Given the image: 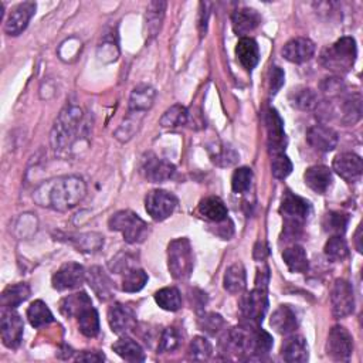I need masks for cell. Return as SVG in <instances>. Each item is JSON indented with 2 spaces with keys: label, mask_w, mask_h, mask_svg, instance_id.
Returning a JSON list of instances; mask_svg holds the SVG:
<instances>
[{
  "label": "cell",
  "mask_w": 363,
  "mask_h": 363,
  "mask_svg": "<svg viewBox=\"0 0 363 363\" xmlns=\"http://www.w3.org/2000/svg\"><path fill=\"white\" fill-rule=\"evenodd\" d=\"M87 185L78 176H60L42 183L33 193L35 202L56 211H68L82 202Z\"/></svg>",
  "instance_id": "1"
},
{
  "label": "cell",
  "mask_w": 363,
  "mask_h": 363,
  "mask_svg": "<svg viewBox=\"0 0 363 363\" xmlns=\"http://www.w3.org/2000/svg\"><path fill=\"white\" fill-rule=\"evenodd\" d=\"M85 137V121L81 108L75 105L66 106L59 115L53 133L51 144L56 152L67 154Z\"/></svg>",
  "instance_id": "2"
},
{
  "label": "cell",
  "mask_w": 363,
  "mask_h": 363,
  "mask_svg": "<svg viewBox=\"0 0 363 363\" xmlns=\"http://www.w3.org/2000/svg\"><path fill=\"white\" fill-rule=\"evenodd\" d=\"M356 42L353 37H342L321 53V64L336 74L349 73L356 60Z\"/></svg>",
  "instance_id": "3"
},
{
  "label": "cell",
  "mask_w": 363,
  "mask_h": 363,
  "mask_svg": "<svg viewBox=\"0 0 363 363\" xmlns=\"http://www.w3.org/2000/svg\"><path fill=\"white\" fill-rule=\"evenodd\" d=\"M108 226L113 231L123 234L124 240L130 245H140L149 235V226L133 210H119L111 216Z\"/></svg>",
  "instance_id": "4"
},
{
  "label": "cell",
  "mask_w": 363,
  "mask_h": 363,
  "mask_svg": "<svg viewBox=\"0 0 363 363\" xmlns=\"http://www.w3.org/2000/svg\"><path fill=\"white\" fill-rule=\"evenodd\" d=\"M195 259L190 241L186 237L172 240L168 246V269L175 280H187L193 273Z\"/></svg>",
  "instance_id": "5"
},
{
  "label": "cell",
  "mask_w": 363,
  "mask_h": 363,
  "mask_svg": "<svg viewBox=\"0 0 363 363\" xmlns=\"http://www.w3.org/2000/svg\"><path fill=\"white\" fill-rule=\"evenodd\" d=\"M280 213L283 214L287 234L297 235L311 213V204L301 196L287 190L281 200Z\"/></svg>",
  "instance_id": "6"
},
{
  "label": "cell",
  "mask_w": 363,
  "mask_h": 363,
  "mask_svg": "<svg viewBox=\"0 0 363 363\" xmlns=\"http://www.w3.org/2000/svg\"><path fill=\"white\" fill-rule=\"evenodd\" d=\"M269 309V297L264 288H254L240 300V312L245 324L260 325Z\"/></svg>",
  "instance_id": "7"
},
{
  "label": "cell",
  "mask_w": 363,
  "mask_h": 363,
  "mask_svg": "<svg viewBox=\"0 0 363 363\" xmlns=\"http://www.w3.org/2000/svg\"><path fill=\"white\" fill-rule=\"evenodd\" d=\"M178 204V197L162 189L151 190L145 197V209L155 221H164L171 217Z\"/></svg>",
  "instance_id": "8"
},
{
  "label": "cell",
  "mask_w": 363,
  "mask_h": 363,
  "mask_svg": "<svg viewBox=\"0 0 363 363\" xmlns=\"http://www.w3.org/2000/svg\"><path fill=\"white\" fill-rule=\"evenodd\" d=\"M140 171L148 182L164 183V182L172 179V176L176 172V168L169 161L162 159L152 152H148V154H145V156L141 161Z\"/></svg>",
  "instance_id": "9"
},
{
  "label": "cell",
  "mask_w": 363,
  "mask_h": 363,
  "mask_svg": "<svg viewBox=\"0 0 363 363\" xmlns=\"http://www.w3.org/2000/svg\"><path fill=\"white\" fill-rule=\"evenodd\" d=\"M332 315L336 319L350 315L355 309V297L350 283L346 280H336L331 290Z\"/></svg>",
  "instance_id": "10"
},
{
  "label": "cell",
  "mask_w": 363,
  "mask_h": 363,
  "mask_svg": "<svg viewBox=\"0 0 363 363\" xmlns=\"http://www.w3.org/2000/svg\"><path fill=\"white\" fill-rule=\"evenodd\" d=\"M353 352V338L346 328L336 325L328 333L326 353L333 360H347Z\"/></svg>",
  "instance_id": "11"
},
{
  "label": "cell",
  "mask_w": 363,
  "mask_h": 363,
  "mask_svg": "<svg viewBox=\"0 0 363 363\" xmlns=\"http://www.w3.org/2000/svg\"><path fill=\"white\" fill-rule=\"evenodd\" d=\"M25 324L22 316L13 309H5L0 321V333L2 342L9 349H18L23 340Z\"/></svg>",
  "instance_id": "12"
},
{
  "label": "cell",
  "mask_w": 363,
  "mask_h": 363,
  "mask_svg": "<svg viewBox=\"0 0 363 363\" xmlns=\"http://www.w3.org/2000/svg\"><path fill=\"white\" fill-rule=\"evenodd\" d=\"M108 324L116 335H128L137 328V314L131 307L116 302L108 309Z\"/></svg>",
  "instance_id": "13"
},
{
  "label": "cell",
  "mask_w": 363,
  "mask_h": 363,
  "mask_svg": "<svg viewBox=\"0 0 363 363\" xmlns=\"http://www.w3.org/2000/svg\"><path fill=\"white\" fill-rule=\"evenodd\" d=\"M87 278V273L82 266L78 263L70 262L63 264L57 273L53 276L51 284L53 288L57 291H67V290H74L82 285V283Z\"/></svg>",
  "instance_id": "14"
},
{
  "label": "cell",
  "mask_w": 363,
  "mask_h": 363,
  "mask_svg": "<svg viewBox=\"0 0 363 363\" xmlns=\"http://www.w3.org/2000/svg\"><path fill=\"white\" fill-rule=\"evenodd\" d=\"M267 125V142L269 149L273 155L283 154L287 147V137L284 131V121L281 119L277 109L270 108L266 116Z\"/></svg>",
  "instance_id": "15"
},
{
  "label": "cell",
  "mask_w": 363,
  "mask_h": 363,
  "mask_svg": "<svg viewBox=\"0 0 363 363\" xmlns=\"http://www.w3.org/2000/svg\"><path fill=\"white\" fill-rule=\"evenodd\" d=\"M333 171L346 182L355 183L360 180L363 173V162L362 158L352 152H343L335 156L333 159Z\"/></svg>",
  "instance_id": "16"
},
{
  "label": "cell",
  "mask_w": 363,
  "mask_h": 363,
  "mask_svg": "<svg viewBox=\"0 0 363 363\" xmlns=\"http://www.w3.org/2000/svg\"><path fill=\"white\" fill-rule=\"evenodd\" d=\"M307 142L318 152H331L338 147V133L324 124L314 125L307 133Z\"/></svg>",
  "instance_id": "17"
},
{
  "label": "cell",
  "mask_w": 363,
  "mask_h": 363,
  "mask_svg": "<svg viewBox=\"0 0 363 363\" xmlns=\"http://www.w3.org/2000/svg\"><path fill=\"white\" fill-rule=\"evenodd\" d=\"M36 13V4L33 2H25L18 5L9 15L6 23H5V32L9 36H19L22 35L27 26L32 18Z\"/></svg>",
  "instance_id": "18"
},
{
  "label": "cell",
  "mask_w": 363,
  "mask_h": 363,
  "mask_svg": "<svg viewBox=\"0 0 363 363\" xmlns=\"http://www.w3.org/2000/svg\"><path fill=\"white\" fill-rule=\"evenodd\" d=\"M315 44L307 37H295L285 43L281 50V54L285 60L294 64H302L309 61L315 54Z\"/></svg>",
  "instance_id": "19"
},
{
  "label": "cell",
  "mask_w": 363,
  "mask_h": 363,
  "mask_svg": "<svg viewBox=\"0 0 363 363\" xmlns=\"http://www.w3.org/2000/svg\"><path fill=\"white\" fill-rule=\"evenodd\" d=\"M260 23H262L260 13L250 8L238 9L231 16L233 30L237 36H241V37H247L246 35H250L252 32H254L260 26Z\"/></svg>",
  "instance_id": "20"
},
{
  "label": "cell",
  "mask_w": 363,
  "mask_h": 363,
  "mask_svg": "<svg viewBox=\"0 0 363 363\" xmlns=\"http://www.w3.org/2000/svg\"><path fill=\"white\" fill-rule=\"evenodd\" d=\"M304 180H305V185L311 190H314L318 195H325L331 189L333 178H332V172L328 166L315 165L305 171Z\"/></svg>",
  "instance_id": "21"
},
{
  "label": "cell",
  "mask_w": 363,
  "mask_h": 363,
  "mask_svg": "<svg viewBox=\"0 0 363 363\" xmlns=\"http://www.w3.org/2000/svg\"><path fill=\"white\" fill-rule=\"evenodd\" d=\"M271 328L280 335H291L298 329L297 312L290 305H280L271 315Z\"/></svg>",
  "instance_id": "22"
},
{
  "label": "cell",
  "mask_w": 363,
  "mask_h": 363,
  "mask_svg": "<svg viewBox=\"0 0 363 363\" xmlns=\"http://www.w3.org/2000/svg\"><path fill=\"white\" fill-rule=\"evenodd\" d=\"M235 56L246 70H253L260 61V49L254 39L241 37L235 47Z\"/></svg>",
  "instance_id": "23"
},
{
  "label": "cell",
  "mask_w": 363,
  "mask_h": 363,
  "mask_svg": "<svg viewBox=\"0 0 363 363\" xmlns=\"http://www.w3.org/2000/svg\"><path fill=\"white\" fill-rule=\"evenodd\" d=\"M281 356L290 363H304L308 360V343L302 336H290L281 346Z\"/></svg>",
  "instance_id": "24"
},
{
  "label": "cell",
  "mask_w": 363,
  "mask_h": 363,
  "mask_svg": "<svg viewBox=\"0 0 363 363\" xmlns=\"http://www.w3.org/2000/svg\"><path fill=\"white\" fill-rule=\"evenodd\" d=\"M156 91L147 84H141L134 88L130 98V112L145 115L148 112L155 101Z\"/></svg>",
  "instance_id": "25"
},
{
  "label": "cell",
  "mask_w": 363,
  "mask_h": 363,
  "mask_svg": "<svg viewBox=\"0 0 363 363\" xmlns=\"http://www.w3.org/2000/svg\"><path fill=\"white\" fill-rule=\"evenodd\" d=\"M87 281L101 301H108L112 298L113 284L108 277V274L101 267L98 266L91 267L87 274Z\"/></svg>",
  "instance_id": "26"
},
{
  "label": "cell",
  "mask_w": 363,
  "mask_h": 363,
  "mask_svg": "<svg viewBox=\"0 0 363 363\" xmlns=\"http://www.w3.org/2000/svg\"><path fill=\"white\" fill-rule=\"evenodd\" d=\"M197 210L202 217L213 223H223L227 220L228 216V210L224 202L217 196H209L202 199Z\"/></svg>",
  "instance_id": "27"
},
{
  "label": "cell",
  "mask_w": 363,
  "mask_h": 363,
  "mask_svg": "<svg viewBox=\"0 0 363 363\" xmlns=\"http://www.w3.org/2000/svg\"><path fill=\"white\" fill-rule=\"evenodd\" d=\"M112 350L119 357H123L124 360H128V362H144L145 360V352H144L142 346L127 335L119 338L112 345Z\"/></svg>",
  "instance_id": "28"
},
{
  "label": "cell",
  "mask_w": 363,
  "mask_h": 363,
  "mask_svg": "<svg viewBox=\"0 0 363 363\" xmlns=\"http://www.w3.org/2000/svg\"><path fill=\"white\" fill-rule=\"evenodd\" d=\"M223 284H224V290L230 294L235 295L243 293L247 285V276H246L245 266L241 263H235L230 266L226 270Z\"/></svg>",
  "instance_id": "29"
},
{
  "label": "cell",
  "mask_w": 363,
  "mask_h": 363,
  "mask_svg": "<svg viewBox=\"0 0 363 363\" xmlns=\"http://www.w3.org/2000/svg\"><path fill=\"white\" fill-rule=\"evenodd\" d=\"M283 259L288 267V270L291 273H307L309 263H308V256L307 252L302 246L298 245H293L290 247H287L283 252Z\"/></svg>",
  "instance_id": "30"
},
{
  "label": "cell",
  "mask_w": 363,
  "mask_h": 363,
  "mask_svg": "<svg viewBox=\"0 0 363 363\" xmlns=\"http://www.w3.org/2000/svg\"><path fill=\"white\" fill-rule=\"evenodd\" d=\"M68 241L81 253H95L104 246V237L98 233H82L70 235Z\"/></svg>",
  "instance_id": "31"
},
{
  "label": "cell",
  "mask_w": 363,
  "mask_h": 363,
  "mask_svg": "<svg viewBox=\"0 0 363 363\" xmlns=\"http://www.w3.org/2000/svg\"><path fill=\"white\" fill-rule=\"evenodd\" d=\"M30 287L25 283L9 285L2 293V307L5 309H15L30 297Z\"/></svg>",
  "instance_id": "32"
},
{
  "label": "cell",
  "mask_w": 363,
  "mask_h": 363,
  "mask_svg": "<svg viewBox=\"0 0 363 363\" xmlns=\"http://www.w3.org/2000/svg\"><path fill=\"white\" fill-rule=\"evenodd\" d=\"M91 305L92 302L85 293H77L60 301V312L67 318H73V316L77 318L81 311H84L87 307H91Z\"/></svg>",
  "instance_id": "33"
},
{
  "label": "cell",
  "mask_w": 363,
  "mask_h": 363,
  "mask_svg": "<svg viewBox=\"0 0 363 363\" xmlns=\"http://www.w3.org/2000/svg\"><path fill=\"white\" fill-rule=\"evenodd\" d=\"M290 102L293 106L301 111H312L319 105L318 94L307 87H298L291 91Z\"/></svg>",
  "instance_id": "34"
},
{
  "label": "cell",
  "mask_w": 363,
  "mask_h": 363,
  "mask_svg": "<svg viewBox=\"0 0 363 363\" xmlns=\"http://www.w3.org/2000/svg\"><path fill=\"white\" fill-rule=\"evenodd\" d=\"M80 332L87 338H95L99 333V318L97 309L91 305L81 311L77 316Z\"/></svg>",
  "instance_id": "35"
},
{
  "label": "cell",
  "mask_w": 363,
  "mask_h": 363,
  "mask_svg": "<svg viewBox=\"0 0 363 363\" xmlns=\"http://www.w3.org/2000/svg\"><path fill=\"white\" fill-rule=\"evenodd\" d=\"M156 304L169 312H176L182 308V295L176 287H166L155 294Z\"/></svg>",
  "instance_id": "36"
},
{
  "label": "cell",
  "mask_w": 363,
  "mask_h": 363,
  "mask_svg": "<svg viewBox=\"0 0 363 363\" xmlns=\"http://www.w3.org/2000/svg\"><path fill=\"white\" fill-rule=\"evenodd\" d=\"M166 11V2H152L147 9V30L148 36L155 37L162 26Z\"/></svg>",
  "instance_id": "37"
},
{
  "label": "cell",
  "mask_w": 363,
  "mask_h": 363,
  "mask_svg": "<svg viewBox=\"0 0 363 363\" xmlns=\"http://www.w3.org/2000/svg\"><path fill=\"white\" fill-rule=\"evenodd\" d=\"M27 318H29L30 325L35 326V328H42V326L49 325V324H51V322L54 321V316H53L51 311H50L49 307H47L43 301H40V300L35 301V302L29 307V309H27Z\"/></svg>",
  "instance_id": "38"
},
{
  "label": "cell",
  "mask_w": 363,
  "mask_h": 363,
  "mask_svg": "<svg viewBox=\"0 0 363 363\" xmlns=\"http://www.w3.org/2000/svg\"><path fill=\"white\" fill-rule=\"evenodd\" d=\"M324 253H325L326 259L332 263L343 262L349 254V249H347L345 238L342 235H332L326 241Z\"/></svg>",
  "instance_id": "39"
},
{
  "label": "cell",
  "mask_w": 363,
  "mask_h": 363,
  "mask_svg": "<svg viewBox=\"0 0 363 363\" xmlns=\"http://www.w3.org/2000/svg\"><path fill=\"white\" fill-rule=\"evenodd\" d=\"M187 118H189V112L187 109L180 105L176 104L173 106H171L161 118V125L164 128H178L182 127L187 123Z\"/></svg>",
  "instance_id": "40"
},
{
  "label": "cell",
  "mask_w": 363,
  "mask_h": 363,
  "mask_svg": "<svg viewBox=\"0 0 363 363\" xmlns=\"http://www.w3.org/2000/svg\"><path fill=\"white\" fill-rule=\"evenodd\" d=\"M349 216L339 211H329L322 219V227L332 235H343L346 231Z\"/></svg>",
  "instance_id": "41"
},
{
  "label": "cell",
  "mask_w": 363,
  "mask_h": 363,
  "mask_svg": "<svg viewBox=\"0 0 363 363\" xmlns=\"http://www.w3.org/2000/svg\"><path fill=\"white\" fill-rule=\"evenodd\" d=\"M147 283H148V274L144 270L137 267L124 274L123 283H121L123 284L121 288H123V291L125 293H138L145 287Z\"/></svg>",
  "instance_id": "42"
},
{
  "label": "cell",
  "mask_w": 363,
  "mask_h": 363,
  "mask_svg": "<svg viewBox=\"0 0 363 363\" xmlns=\"http://www.w3.org/2000/svg\"><path fill=\"white\" fill-rule=\"evenodd\" d=\"M183 342V335L182 332L175 328V326H169L166 328L161 338H159V343H158V352H175L176 349L180 347Z\"/></svg>",
  "instance_id": "43"
},
{
  "label": "cell",
  "mask_w": 363,
  "mask_h": 363,
  "mask_svg": "<svg viewBox=\"0 0 363 363\" xmlns=\"http://www.w3.org/2000/svg\"><path fill=\"white\" fill-rule=\"evenodd\" d=\"M253 183V171L250 168H238L231 178L233 192L237 195L247 193Z\"/></svg>",
  "instance_id": "44"
},
{
  "label": "cell",
  "mask_w": 363,
  "mask_h": 363,
  "mask_svg": "<svg viewBox=\"0 0 363 363\" xmlns=\"http://www.w3.org/2000/svg\"><path fill=\"white\" fill-rule=\"evenodd\" d=\"M211 343L204 336H196L189 345L187 355L193 360H207L211 356Z\"/></svg>",
  "instance_id": "45"
},
{
  "label": "cell",
  "mask_w": 363,
  "mask_h": 363,
  "mask_svg": "<svg viewBox=\"0 0 363 363\" xmlns=\"http://www.w3.org/2000/svg\"><path fill=\"white\" fill-rule=\"evenodd\" d=\"M210 156L211 161L219 166H233L238 161V154L227 145H216Z\"/></svg>",
  "instance_id": "46"
},
{
  "label": "cell",
  "mask_w": 363,
  "mask_h": 363,
  "mask_svg": "<svg viewBox=\"0 0 363 363\" xmlns=\"http://www.w3.org/2000/svg\"><path fill=\"white\" fill-rule=\"evenodd\" d=\"M271 172H273V176L276 179H280V180L285 179L293 172V162L290 161V158L284 152L273 155Z\"/></svg>",
  "instance_id": "47"
},
{
  "label": "cell",
  "mask_w": 363,
  "mask_h": 363,
  "mask_svg": "<svg viewBox=\"0 0 363 363\" xmlns=\"http://www.w3.org/2000/svg\"><path fill=\"white\" fill-rule=\"evenodd\" d=\"M224 326V319L214 312H209V314H203L199 316V328L200 331L209 333V335H216L221 331V328Z\"/></svg>",
  "instance_id": "48"
},
{
  "label": "cell",
  "mask_w": 363,
  "mask_h": 363,
  "mask_svg": "<svg viewBox=\"0 0 363 363\" xmlns=\"http://www.w3.org/2000/svg\"><path fill=\"white\" fill-rule=\"evenodd\" d=\"M133 269H137V260L127 253L118 254L115 260H112L111 263V270L115 271L116 274H125Z\"/></svg>",
  "instance_id": "49"
},
{
  "label": "cell",
  "mask_w": 363,
  "mask_h": 363,
  "mask_svg": "<svg viewBox=\"0 0 363 363\" xmlns=\"http://www.w3.org/2000/svg\"><path fill=\"white\" fill-rule=\"evenodd\" d=\"M285 82V74L280 67H273L270 71V94L276 95Z\"/></svg>",
  "instance_id": "50"
},
{
  "label": "cell",
  "mask_w": 363,
  "mask_h": 363,
  "mask_svg": "<svg viewBox=\"0 0 363 363\" xmlns=\"http://www.w3.org/2000/svg\"><path fill=\"white\" fill-rule=\"evenodd\" d=\"M104 359H105L104 353L98 350H84L78 353V356L75 357L77 362H102Z\"/></svg>",
  "instance_id": "51"
},
{
  "label": "cell",
  "mask_w": 363,
  "mask_h": 363,
  "mask_svg": "<svg viewBox=\"0 0 363 363\" xmlns=\"http://www.w3.org/2000/svg\"><path fill=\"white\" fill-rule=\"evenodd\" d=\"M360 233H362V226L357 227L356 230V234H355V246H356V250L359 253H362V246H360Z\"/></svg>",
  "instance_id": "52"
}]
</instances>
